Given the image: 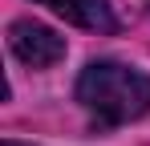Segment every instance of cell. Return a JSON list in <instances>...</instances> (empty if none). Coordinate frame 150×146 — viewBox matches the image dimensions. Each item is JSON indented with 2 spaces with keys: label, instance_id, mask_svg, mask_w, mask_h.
Instances as JSON below:
<instances>
[{
  "label": "cell",
  "instance_id": "obj_3",
  "mask_svg": "<svg viewBox=\"0 0 150 146\" xmlns=\"http://www.w3.org/2000/svg\"><path fill=\"white\" fill-rule=\"evenodd\" d=\"M41 4H49L57 16H65L77 28H89V33H114L118 28L110 0H41Z\"/></svg>",
  "mask_w": 150,
  "mask_h": 146
},
{
  "label": "cell",
  "instance_id": "obj_2",
  "mask_svg": "<svg viewBox=\"0 0 150 146\" xmlns=\"http://www.w3.org/2000/svg\"><path fill=\"white\" fill-rule=\"evenodd\" d=\"M8 45H12V53H16L25 65H33V69H49V65H57V61L65 57V41L53 33L49 24H41V21H12Z\"/></svg>",
  "mask_w": 150,
  "mask_h": 146
},
{
  "label": "cell",
  "instance_id": "obj_4",
  "mask_svg": "<svg viewBox=\"0 0 150 146\" xmlns=\"http://www.w3.org/2000/svg\"><path fill=\"white\" fill-rule=\"evenodd\" d=\"M4 146H25V142H4Z\"/></svg>",
  "mask_w": 150,
  "mask_h": 146
},
{
  "label": "cell",
  "instance_id": "obj_1",
  "mask_svg": "<svg viewBox=\"0 0 150 146\" xmlns=\"http://www.w3.org/2000/svg\"><path fill=\"white\" fill-rule=\"evenodd\" d=\"M77 101L101 126H126L150 110V77L122 61H89L77 77Z\"/></svg>",
  "mask_w": 150,
  "mask_h": 146
}]
</instances>
